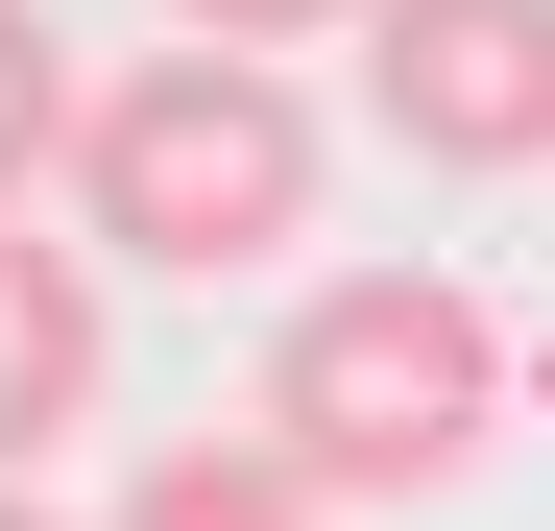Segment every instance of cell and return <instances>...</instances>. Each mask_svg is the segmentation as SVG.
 I'll use <instances>...</instances> for the list:
<instances>
[{"mask_svg": "<svg viewBox=\"0 0 555 531\" xmlns=\"http://www.w3.org/2000/svg\"><path fill=\"white\" fill-rule=\"evenodd\" d=\"M242 435H266L314 507H435V483L507 435V314L459 290V266H314V290L266 314Z\"/></svg>", "mask_w": 555, "mask_h": 531, "instance_id": "1", "label": "cell"}, {"mask_svg": "<svg viewBox=\"0 0 555 531\" xmlns=\"http://www.w3.org/2000/svg\"><path fill=\"white\" fill-rule=\"evenodd\" d=\"M314 169H338V121L266 49H145V73H98V121H73V242L145 266V290H242V266L314 242Z\"/></svg>", "mask_w": 555, "mask_h": 531, "instance_id": "2", "label": "cell"}, {"mask_svg": "<svg viewBox=\"0 0 555 531\" xmlns=\"http://www.w3.org/2000/svg\"><path fill=\"white\" fill-rule=\"evenodd\" d=\"M362 121L411 169H555V0H362Z\"/></svg>", "mask_w": 555, "mask_h": 531, "instance_id": "3", "label": "cell"}, {"mask_svg": "<svg viewBox=\"0 0 555 531\" xmlns=\"http://www.w3.org/2000/svg\"><path fill=\"white\" fill-rule=\"evenodd\" d=\"M98 363H121V290H98V242L0 218V483H49V435H98Z\"/></svg>", "mask_w": 555, "mask_h": 531, "instance_id": "4", "label": "cell"}, {"mask_svg": "<svg viewBox=\"0 0 555 531\" xmlns=\"http://www.w3.org/2000/svg\"><path fill=\"white\" fill-rule=\"evenodd\" d=\"M98 531H338V507H314L291 459H266V435H145Z\"/></svg>", "mask_w": 555, "mask_h": 531, "instance_id": "5", "label": "cell"}, {"mask_svg": "<svg viewBox=\"0 0 555 531\" xmlns=\"http://www.w3.org/2000/svg\"><path fill=\"white\" fill-rule=\"evenodd\" d=\"M73 121H98V98H73V49H49V0H0V218H25L49 169H73Z\"/></svg>", "mask_w": 555, "mask_h": 531, "instance_id": "6", "label": "cell"}, {"mask_svg": "<svg viewBox=\"0 0 555 531\" xmlns=\"http://www.w3.org/2000/svg\"><path fill=\"white\" fill-rule=\"evenodd\" d=\"M314 25H362V0H169V49H266V73H291Z\"/></svg>", "mask_w": 555, "mask_h": 531, "instance_id": "7", "label": "cell"}, {"mask_svg": "<svg viewBox=\"0 0 555 531\" xmlns=\"http://www.w3.org/2000/svg\"><path fill=\"white\" fill-rule=\"evenodd\" d=\"M0 531H73V507H49V483H0Z\"/></svg>", "mask_w": 555, "mask_h": 531, "instance_id": "8", "label": "cell"}]
</instances>
